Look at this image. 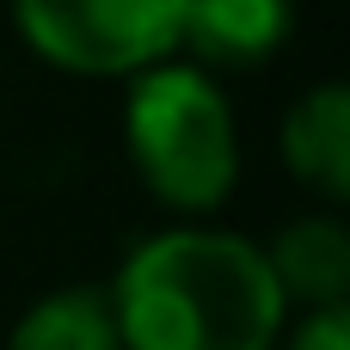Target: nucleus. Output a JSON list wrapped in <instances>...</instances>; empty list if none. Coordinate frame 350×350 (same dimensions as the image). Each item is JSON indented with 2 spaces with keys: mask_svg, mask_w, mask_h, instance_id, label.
Instances as JSON below:
<instances>
[{
  "mask_svg": "<svg viewBox=\"0 0 350 350\" xmlns=\"http://www.w3.org/2000/svg\"><path fill=\"white\" fill-rule=\"evenodd\" d=\"M105 301L123 350H271L289 314L265 252L215 228L142 240Z\"/></svg>",
  "mask_w": 350,
  "mask_h": 350,
  "instance_id": "f257e3e1",
  "label": "nucleus"
},
{
  "mask_svg": "<svg viewBox=\"0 0 350 350\" xmlns=\"http://www.w3.org/2000/svg\"><path fill=\"white\" fill-rule=\"evenodd\" d=\"M123 135L142 185L172 209H215L240 178L234 111L203 68H148L129 86Z\"/></svg>",
  "mask_w": 350,
  "mask_h": 350,
  "instance_id": "f03ea898",
  "label": "nucleus"
},
{
  "mask_svg": "<svg viewBox=\"0 0 350 350\" xmlns=\"http://www.w3.org/2000/svg\"><path fill=\"white\" fill-rule=\"evenodd\" d=\"M25 43L74 74H148L178 49L185 0H12Z\"/></svg>",
  "mask_w": 350,
  "mask_h": 350,
  "instance_id": "7ed1b4c3",
  "label": "nucleus"
},
{
  "mask_svg": "<svg viewBox=\"0 0 350 350\" xmlns=\"http://www.w3.org/2000/svg\"><path fill=\"white\" fill-rule=\"evenodd\" d=\"M289 25H295L289 0H185L178 43H191L215 68H252L283 49Z\"/></svg>",
  "mask_w": 350,
  "mask_h": 350,
  "instance_id": "20e7f679",
  "label": "nucleus"
},
{
  "mask_svg": "<svg viewBox=\"0 0 350 350\" xmlns=\"http://www.w3.org/2000/svg\"><path fill=\"white\" fill-rule=\"evenodd\" d=\"M283 301H308V314L320 308H345L350 295V234L332 215H301L277 234V246L265 252Z\"/></svg>",
  "mask_w": 350,
  "mask_h": 350,
  "instance_id": "39448f33",
  "label": "nucleus"
},
{
  "mask_svg": "<svg viewBox=\"0 0 350 350\" xmlns=\"http://www.w3.org/2000/svg\"><path fill=\"white\" fill-rule=\"evenodd\" d=\"M283 160L320 197H350V92L338 80L314 86L283 123Z\"/></svg>",
  "mask_w": 350,
  "mask_h": 350,
  "instance_id": "423d86ee",
  "label": "nucleus"
},
{
  "mask_svg": "<svg viewBox=\"0 0 350 350\" xmlns=\"http://www.w3.org/2000/svg\"><path fill=\"white\" fill-rule=\"evenodd\" d=\"M6 350H123V345H117L111 301L98 289H62V295H43L12 326Z\"/></svg>",
  "mask_w": 350,
  "mask_h": 350,
  "instance_id": "0eeeda50",
  "label": "nucleus"
},
{
  "mask_svg": "<svg viewBox=\"0 0 350 350\" xmlns=\"http://www.w3.org/2000/svg\"><path fill=\"white\" fill-rule=\"evenodd\" d=\"M289 350H350V308H320L295 326Z\"/></svg>",
  "mask_w": 350,
  "mask_h": 350,
  "instance_id": "6e6552de",
  "label": "nucleus"
}]
</instances>
